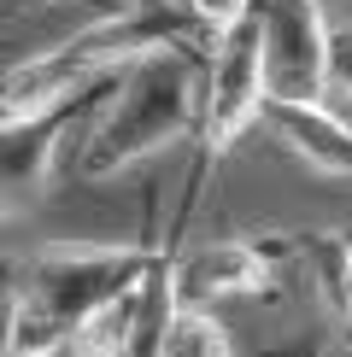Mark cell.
Here are the masks:
<instances>
[{
  "mask_svg": "<svg viewBox=\"0 0 352 357\" xmlns=\"http://www.w3.org/2000/svg\"><path fill=\"white\" fill-rule=\"evenodd\" d=\"M135 317H141V287H129L117 305H106L100 317H88L82 328L71 334L65 351L71 357H129V351H135Z\"/></svg>",
  "mask_w": 352,
  "mask_h": 357,
  "instance_id": "cell-9",
  "label": "cell"
},
{
  "mask_svg": "<svg viewBox=\"0 0 352 357\" xmlns=\"http://www.w3.org/2000/svg\"><path fill=\"white\" fill-rule=\"evenodd\" d=\"M124 77H129V70H124ZM124 77L88 88V94L65 100V106H53V112H41V117H24V123H0V188H6V211H12V217L29 211V205L41 199V188H47V176H53L59 146H65V141H71V129L88 117V100H94V94H112Z\"/></svg>",
  "mask_w": 352,
  "mask_h": 357,
  "instance_id": "cell-6",
  "label": "cell"
},
{
  "mask_svg": "<svg viewBox=\"0 0 352 357\" xmlns=\"http://www.w3.org/2000/svg\"><path fill=\"white\" fill-rule=\"evenodd\" d=\"M264 41L270 100H323L329 94V24L317 0H253Z\"/></svg>",
  "mask_w": 352,
  "mask_h": 357,
  "instance_id": "cell-5",
  "label": "cell"
},
{
  "mask_svg": "<svg viewBox=\"0 0 352 357\" xmlns=\"http://www.w3.org/2000/svg\"><path fill=\"white\" fill-rule=\"evenodd\" d=\"M165 241L147 246H82V252H41L36 264L18 275V293L41 317H53L65 334H77L88 317H100L117 305L129 287H141V275L159 264Z\"/></svg>",
  "mask_w": 352,
  "mask_h": 357,
  "instance_id": "cell-3",
  "label": "cell"
},
{
  "mask_svg": "<svg viewBox=\"0 0 352 357\" xmlns=\"http://www.w3.org/2000/svg\"><path fill=\"white\" fill-rule=\"evenodd\" d=\"M276 281V252L258 241H205L176 252V305L212 310L217 299H258Z\"/></svg>",
  "mask_w": 352,
  "mask_h": 357,
  "instance_id": "cell-7",
  "label": "cell"
},
{
  "mask_svg": "<svg viewBox=\"0 0 352 357\" xmlns=\"http://www.w3.org/2000/svg\"><path fill=\"white\" fill-rule=\"evenodd\" d=\"M165 357H229V334L212 310L194 305H176L170 334H165Z\"/></svg>",
  "mask_w": 352,
  "mask_h": 357,
  "instance_id": "cell-12",
  "label": "cell"
},
{
  "mask_svg": "<svg viewBox=\"0 0 352 357\" xmlns=\"http://www.w3.org/2000/svg\"><path fill=\"white\" fill-rule=\"evenodd\" d=\"M264 123L282 135V146L305 158L323 176H352V123L341 112H329L323 100H270Z\"/></svg>",
  "mask_w": 352,
  "mask_h": 357,
  "instance_id": "cell-8",
  "label": "cell"
},
{
  "mask_svg": "<svg viewBox=\"0 0 352 357\" xmlns=\"http://www.w3.org/2000/svg\"><path fill=\"white\" fill-rule=\"evenodd\" d=\"M94 6H106V12H117V6H124V0H94Z\"/></svg>",
  "mask_w": 352,
  "mask_h": 357,
  "instance_id": "cell-15",
  "label": "cell"
},
{
  "mask_svg": "<svg viewBox=\"0 0 352 357\" xmlns=\"http://www.w3.org/2000/svg\"><path fill=\"white\" fill-rule=\"evenodd\" d=\"M270 106V77H264V41H258V24L247 18L235 36H223L212 47V65H205V165L217 153H229L235 141L264 117Z\"/></svg>",
  "mask_w": 352,
  "mask_h": 357,
  "instance_id": "cell-4",
  "label": "cell"
},
{
  "mask_svg": "<svg viewBox=\"0 0 352 357\" xmlns=\"http://www.w3.org/2000/svg\"><path fill=\"white\" fill-rule=\"evenodd\" d=\"M188 12H194V24L205 29L212 41H223V36H235L247 18H253V0H182Z\"/></svg>",
  "mask_w": 352,
  "mask_h": 357,
  "instance_id": "cell-13",
  "label": "cell"
},
{
  "mask_svg": "<svg viewBox=\"0 0 352 357\" xmlns=\"http://www.w3.org/2000/svg\"><path fill=\"white\" fill-rule=\"evenodd\" d=\"M194 36L200 24L182 0H124L117 12H100L88 29L65 36L59 47L18 59L6 70V88H0V123L41 117L159 53H212V47H194Z\"/></svg>",
  "mask_w": 352,
  "mask_h": 357,
  "instance_id": "cell-1",
  "label": "cell"
},
{
  "mask_svg": "<svg viewBox=\"0 0 352 357\" xmlns=\"http://www.w3.org/2000/svg\"><path fill=\"white\" fill-rule=\"evenodd\" d=\"M293 246L311 258L317 281L329 287V299H335V310H341V322L352 334V241L346 234H293Z\"/></svg>",
  "mask_w": 352,
  "mask_h": 357,
  "instance_id": "cell-10",
  "label": "cell"
},
{
  "mask_svg": "<svg viewBox=\"0 0 352 357\" xmlns=\"http://www.w3.org/2000/svg\"><path fill=\"white\" fill-rule=\"evenodd\" d=\"M305 357H317V351H305Z\"/></svg>",
  "mask_w": 352,
  "mask_h": 357,
  "instance_id": "cell-16",
  "label": "cell"
},
{
  "mask_svg": "<svg viewBox=\"0 0 352 357\" xmlns=\"http://www.w3.org/2000/svg\"><path fill=\"white\" fill-rule=\"evenodd\" d=\"M65 346H71V334L59 328L53 317H41V310L12 287V299H6V357H59Z\"/></svg>",
  "mask_w": 352,
  "mask_h": 357,
  "instance_id": "cell-11",
  "label": "cell"
},
{
  "mask_svg": "<svg viewBox=\"0 0 352 357\" xmlns=\"http://www.w3.org/2000/svg\"><path fill=\"white\" fill-rule=\"evenodd\" d=\"M329 88L341 100H352V24L329 29Z\"/></svg>",
  "mask_w": 352,
  "mask_h": 357,
  "instance_id": "cell-14",
  "label": "cell"
},
{
  "mask_svg": "<svg viewBox=\"0 0 352 357\" xmlns=\"http://www.w3.org/2000/svg\"><path fill=\"white\" fill-rule=\"evenodd\" d=\"M205 65H212V53H159L147 65H135L117 82L106 117L88 129L77 170L88 182H106V176L129 170L135 158L159 153V146L200 135L205 129Z\"/></svg>",
  "mask_w": 352,
  "mask_h": 357,
  "instance_id": "cell-2",
  "label": "cell"
}]
</instances>
